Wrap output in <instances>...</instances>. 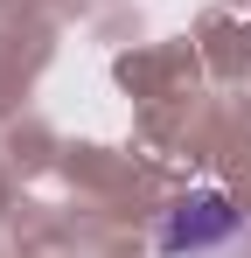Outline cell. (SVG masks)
I'll list each match as a JSON object with an SVG mask.
<instances>
[{
    "label": "cell",
    "mask_w": 251,
    "mask_h": 258,
    "mask_svg": "<svg viewBox=\"0 0 251 258\" xmlns=\"http://www.w3.org/2000/svg\"><path fill=\"white\" fill-rule=\"evenodd\" d=\"M237 230H244V210L223 188H196V196H181L161 216L154 244H161V258H209V251H223Z\"/></svg>",
    "instance_id": "1"
}]
</instances>
